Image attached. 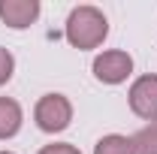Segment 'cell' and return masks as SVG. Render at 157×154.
<instances>
[{
  "label": "cell",
  "instance_id": "1",
  "mask_svg": "<svg viewBox=\"0 0 157 154\" xmlns=\"http://www.w3.org/2000/svg\"><path fill=\"white\" fill-rule=\"evenodd\" d=\"M63 33H67V42L73 48L88 52V48L103 45V39L109 37V21H106V15L97 6H76L70 12V18H67V30Z\"/></svg>",
  "mask_w": 157,
  "mask_h": 154
},
{
  "label": "cell",
  "instance_id": "2",
  "mask_svg": "<svg viewBox=\"0 0 157 154\" xmlns=\"http://www.w3.org/2000/svg\"><path fill=\"white\" fill-rule=\"evenodd\" d=\"M33 121L42 133H60L73 121V103L63 94H45L33 106Z\"/></svg>",
  "mask_w": 157,
  "mask_h": 154
},
{
  "label": "cell",
  "instance_id": "3",
  "mask_svg": "<svg viewBox=\"0 0 157 154\" xmlns=\"http://www.w3.org/2000/svg\"><path fill=\"white\" fill-rule=\"evenodd\" d=\"M130 73H133V58L121 48H109L94 58V76L103 85H121V82H127Z\"/></svg>",
  "mask_w": 157,
  "mask_h": 154
},
{
  "label": "cell",
  "instance_id": "4",
  "mask_svg": "<svg viewBox=\"0 0 157 154\" xmlns=\"http://www.w3.org/2000/svg\"><path fill=\"white\" fill-rule=\"evenodd\" d=\"M130 109L133 115H139L142 121H157V76L148 73V76H139L133 85H130Z\"/></svg>",
  "mask_w": 157,
  "mask_h": 154
},
{
  "label": "cell",
  "instance_id": "5",
  "mask_svg": "<svg viewBox=\"0 0 157 154\" xmlns=\"http://www.w3.org/2000/svg\"><path fill=\"white\" fill-rule=\"evenodd\" d=\"M39 18V0H0V21L12 30H24Z\"/></svg>",
  "mask_w": 157,
  "mask_h": 154
},
{
  "label": "cell",
  "instance_id": "6",
  "mask_svg": "<svg viewBox=\"0 0 157 154\" xmlns=\"http://www.w3.org/2000/svg\"><path fill=\"white\" fill-rule=\"evenodd\" d=\"M21 130V106L12 97H0V139H12Z\"/></svg>",
  "mask_w": 157,
  "mask_h": 154
},
{
  "label": "cell",
  "instance_id": "7",
  "mask_svg": "<svg viewBox=\"0 0 157 154\" xmlns=\"http://www.w3.org/2000/svg\"><path fill=\"white\" fill-rule=\"evenodd\" d=\"M94 154H136V151H133V139L130 136L109 133L94 145Z\"/></svg>",
  "mask_w": 157,
  "mask_h": 154
},
{
  "label": "cell",
  "instance_id": "8",
  "mask_svg": "<svg viewBox=\"0 0 157 154\" xmlns=\"http://www.w3.org/2000/svg\"><path fill=\"white\" fill-rule=\"evenodd\" d=\"M133 139V151L136 154H157V121H148Z\"/></svg>",
  "mask_w": 157,
  "mask_h": 154
},
{
  "label": "cell",
  "instance_id": "9",
  "mask_svg": "<svg viewBox=\"0 0 157 154\" xmlns=\"http://www.w3.org/2000/svg\"><path fill=\"white\" fill-rule=\"evenodd\" d=\"M12 73H15V58H12L9 48L0 45V85H6V82L12 79Z\"/></svg>",
  "mask_w": 157,
  "mask_h": 154
},
{
  "label": "cell",
  "instance_id": "10",
  "mask_svg": "<svg viewBox=\"0 0 157 154\" xmlns=\"http://www.w3.org/2000/svg\"><path fill=\"white\" fill-rule=\"evenodd\" d=\"M36 154H82V151L70 142H52V145H42Z\"/></svg>",
  "mask_w": 157,
  "mask_h": 154
},
{
  "label": "cell",
  "instance_id": "11",
  "mask_svg": "<svg viewBox=\"0 0 157 154\" xmlns=\"http://www.w3.org/2000/svg\"><path fill=\"white\" fill-rule=\"evenodd\" d=\"M0 154H12V151H0Z\"/></svg>",
  "mask_w": 157,
  "mask_h": 154
}]
</instances>
